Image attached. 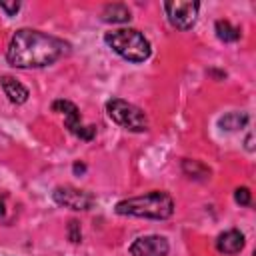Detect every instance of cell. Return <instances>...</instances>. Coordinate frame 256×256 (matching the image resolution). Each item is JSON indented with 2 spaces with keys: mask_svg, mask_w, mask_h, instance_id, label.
<instances>
[{
  "mask_svg": "<svg viewBox=\"0 0 256 256\" xmlns=\"http://www.w3.org/2000/svg\"><path fill=\"white\" fill-rule=\"evenodd\" d=\"M164 10L168 22L176 30H190L196 24L200 4L194 0H176V2H164Z\"/></svg>",
  "mask_w": 256,
  "mask_h": 256,
  "instance_id": "obj_5",
  "label": "cell"
},
{
  "mask_svg": "<svg viewBox=\"0 0 256 256\" xmlns=\"http://www.w3.org/2000/svg\"><path fill=\"white\" fill-rule=\"evenodd\" d=\"M84 170H86V166H84V164H78V162L74 164V172H76V174H82Z\"/></svg>",
  "mask_w": 256,
  "mask_h": 256,
  "instance_id": "obj_20",
  "label": "cell"
},
{
  "mask_svg": "<svg viewBox=\"0 0 256 256\" xmlns=\"http://www.w3.org/2000/svg\"><path fill=\"white\" fill-rule=\"evenodd\" d=\"M2 90L8 96V100L14 104H24L28 100V88L12 76H2Z\"/></svg>",
  "mask_w": 256,
  "mask_h": 256,
  "instance_id": "obj_10",
  "label": "cell"
},
{
  "mask_svg": "<svg viewBox=\"0 0 256 256\" xmlns=\"http://www.w3.org/2000/svg\"><path fill=\"white\" fill-rule=\"evenodd\" d=\"M104 42L128 62H144L152 52L148 38L134 28H118V30L106 32Z\"/></svg>",
  "mask_w": 256,
  "mask_h": 256,
  "instance_id": "obj_3",
  "label": "cell"
},
{
  "mask_svg": "<svg viewBox=\"0 0 256 256\" xmlns=\"http://www.w3.org/2000/svg\"><path fill=\"white\" fill-rule=\"evenodd\" d=\"M246 148H248V150H254V144H252V132H248V136H246Z\"/></svg>",
  "mask_w": 256,
  "mask_h": 256,
  "instance_id": "obj_19",
  "label": "cell"
},
{
  "mask_svg": "<svg viewBox=\"0 0 256 256\" xmlns=\"http://www.w3.org/2000/svg\"><path fill=\"white\" fill-rule=\"evenodd\" d=\"M248 124V114L246 112H228L224 114L220 120H218V126L222 130H228V132H234V130H240Z\"/></svg>",
  "mask_w": 256,
  "mask_h": 256,
  "instance_id": "obj_12",
  "label": "cell"
},
{
  "mask_svg": "<svg viewBox=\"0 0 256 256\" xmlns=\"http://www.w3.org/2000/svg\"><path fill=\"white\" fill-rule=\"evenodd\" d=\"M244 248V234L240 230H226L216 240V250L220 254H238Z\"/></svg>",
  "mask_w": 256,
  "mask_h": 256,
  "instance_id": "obj_9",
  "label": "cell"
},
{
  "mask_svg": "<svg viewBox=\"0 0 256 256\" xmlns=\"http://www.w3.org/2000/svg\"><path fill=\"white\" fill-rule=\"evenodd\" d=\"M116 214L120 216H136V218H152V220H166L174 212V200L170 194L162 190H152L142 196L126 198L116 204Z\"/></svg>",
  "mask_w": 256,
  "mask_h": 256,
  "instance_id": "obj_2",
  "label": "cell"
},
{
  "mask_svg": "<svg viewBox=\"0 0 256 256\" xmlns=\"http://www.w3.org/2000/svg\"><path fill=\"white\" fill-rule=\"evenodd\" d=\"M52 110H54V112L64 114V124H66V128L76 136V134H78V130L82 128L80 112H78L76 104H72L70 100H56V102L52 104Z\"/></svg>",
  "mask_w": 256,
  "mask_h": 256,
  "instance_id": "obj_8",
  "label": "cell"
},
{
  "mask_svg": "<svg viewBox=\"0 0 256 256\" xmlns=\"http://www.w3.org/2000/svg\"><path fill=\"white\" fill-rule=\"evenodd\" d=\"M182 170H184V174L186 176H190V178H194V180H206L208 176H210V170L202 164V162H198V160H184L182 162Z\"/></svg>",
  "mask_w": 256,
  "mask_h": 256,
  "instance_id": "obj_13",
  "label": "cell"
},
{
  "mask_svg": "<svg viewBox=\"0 0 256 256\" xmlns=\"http://www.w3.org/2000/svg\"><path fill=\"white\" fill-rule=\"evenodd\" d=\"M0 8H2L8 16H14V14L20 10V2H0Z\"/></svg>",
  "mask_w": 256,
  "mask_h": 256,
  "instance_id": "obj_18",
  "label": "cell"
},
{
  "mask_svg": "<svg viewBox=\"0 0 256 256\" xmlns=\"http://www.w3.org/2000/svg\"><path fill=\"white\" fill-rule=\"evenodd\" d=\"M52 200L72 210H88L94 204V196L90 192L74 188V186H56L52 192Z\"/></svg>",
  "mask_w": 256,
  "mask_h": 256,
  "instance_id": "obj_6",
  "label": "cell"
},
{
  "mask_svg": "<svg viewBox=\"0 0 256 256\" xmlns=\"http://www.w3.org/2000/svg\"><path fill=\"white\" fill-rule=\"evenodd\" d=\"M234 200H236L238 204H242V206H248V204H250V190H248L246 186L236 188V192H234Z\"/></svg>",
  "mask_w": 256,
  "mask_h": 256,
  "instance_id": "obj_16",
  "label": "cell"
},
{
  "mask_svg": "<svg viewBox=\"0 0 256 256\" xmlns=\"http://www.w3.org/2000/svg\"><path fill=\"white\" fill-rule=\"evenodd\" d=\"M214 28H216V36L222 42H236L240 38V28H234L228 20H218Z\"/></svg>",
  "mask_w": 256,
  "mask_h": 256,
  "instance_id": "obj_14",
  "label": "cell"
},
{
  "mask_svg": "<svg viewBox=\"0 0 256 256\" xmlns=\"http://www.w3.org/2000/svg\"><path fill=\"white\" fill-rule=\"evenodd\" d=\"M170 250L168 240L164 236H140L130 244L132 256H166Z\"/></svg>",
  "mask_w": 256,
  "mask_h": 256,
  "instance_id": "obj_7",
  "label": "cell"
},
{
  "mask_svg": "<svg viewBox=\"0 0 256 256\" xmlns=\"http://www.w3.org/2000/svg\"><path fill=\"white\" fill-rule=\"evenodd\" d=\"M68 240L78 244L82 240V232H80V222L78 220H70L68 222Z\"/></svg>",
  "mask_w": 256,
  "mask_h": 256,
  "instance_id": "obj_15",
  "label": "cell"
},
{
  "mask_svg": "<svg viewBox=\"0 0 256 256\" xmlns=\"http://www.w3.org/2000/svg\"><path fill=\"white\" fill-rule=\"evenodd\" d=\"M68 52V44L40 30L20 28L10 38L6 60L14 68H42L54 64Z\"/></svg>",
  "mask_w": 256,
  "mask_h": 256,
  "instance_id": "obj_1",
  "label": "cell"
},
{
  "mask_svg": "<svg viewBox=\"0 0 256 256\" xmlns=\"http://www.w3.org/2000/svg\"><path fill=\"white\" fill-rule=\"evenodd\" d=\"M132 16H130V10L126 4H106L104 10H102V20L104 22H110V24H122V22H128Z\"/></svg>",
  "mask_w": 256,
  "mask_h": 256,
  "instance_id": "obj_11",
  "label": "cell"
},
{
  "mask_svg": "<svg viewBox=\"0 0 256 256\" xmlns=\"http://www.w3.org/2000/svg\"><path fill=\"white\" fill-rule=\"evenodd\" d=\"M106 112H108L112 122H116L118 126L130 130V132H144V130H148L146 114L138 106H134V104H130V102H126L122 98L108 100L106 102Z\"/></svg>",
  "mask_w": 256,
  "mask_h": 256,
  "instance_id": "obj_4",
  "label": "cell"
},
{
  "mask_svg": "<svg viewBox=\"0 0 256 256\" xmlns=\"http://www.w3.org/2000/svg\"><path fill=\"white\" fill-rule=\"evenodd\" d=\"M94 132H96L94 126H82V128L78 130L76 136H78L80 140H92V138H94Z\"/></svg>",
  "mask_w": 256,
  "mask_h": 256,
  "instance_id": "obj_17",
  "label": "cell"
},
{
  "mask_svg": "<svg viewBox=\"0 0 256 256\" xmlns=\"http://www.w3.org/2000/svg\"><path fill=\"white\" fill-rule=\"evenodd\" d=\"M2 212H4V210H2V204H0V214H2Z\"/></svg>",
  "mask_w": 256,
  "mask_h": 256,
  "instance_id": "obj_21",
  "label": "cell"
}]
</instances>
